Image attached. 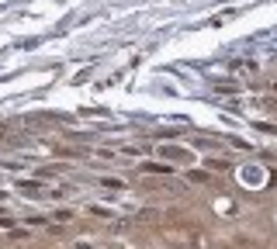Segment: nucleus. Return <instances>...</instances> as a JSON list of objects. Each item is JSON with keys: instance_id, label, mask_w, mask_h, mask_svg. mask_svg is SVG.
I'll list each match as a JSON object with an SVG mask.
<instances>
[{"instance_id": "1", "label": "nucleus", "mask_w": 277, "mask_h": 249, "mask_svg": "<svg viewBox=\"0 0 277 249\" xmlns=\"http://www.w3.org/2000/svg\"><path fill=\"white\" fill-rule=\"evenodd\" d=\"M138 170H146V173H173V166H163V163H142Z\"/></svg>"}]
</instances>
